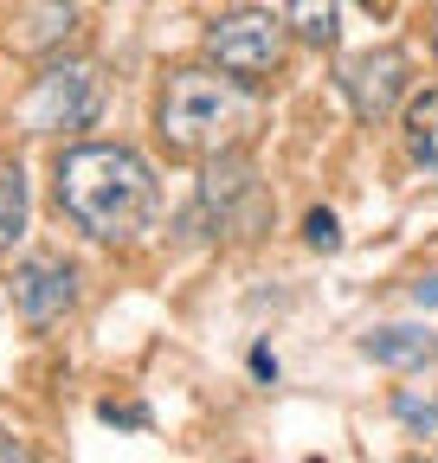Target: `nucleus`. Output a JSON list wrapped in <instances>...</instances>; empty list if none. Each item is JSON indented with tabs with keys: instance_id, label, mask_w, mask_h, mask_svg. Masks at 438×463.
Segmentation results:
<instances>
[{
	"instance_id": "obj_2",
	"label": "nucleus",
	"mask_w": 438,
	"mask_h": 463,
	"mask_svg": "<svg viewBox=\"0 0 438 463\" xmlns=\"http://www.w3.org/2000/svg\"><path fill=\"white\" fill-rule=\"evenodd\" d=\"M258 129V97L233 71H175L155 97V136L175 161H213L245 148Z\"/></svg>"
},
{
	"instance_id": "obj_18",
	"label": "nucleus",
	"mask_w": 438,
	"mask_h": 463,
	"mask_svg": "<svg viewBox=\"0 0 438 463\" xmlns=\"http://www.w3.org/2000/svg\"><path fill=\"white\" fill-rule=\"evenodd\" d=\"M432 52H438V14H432Z\"/></svg>"
},
{
	"instance_id": "obj_9",
	"label": "nucleus",
	"mask_w": 438,
	"mask_h": 463,
	"mask_svg": "<svg viewBox=\"0 0 438 463\" xmlns=\"http://www.w3.org/2000/svg\"><path fill=\"white\" fill-rule=\"evenodd\" d=\"M361 354L380 361V367H425V361L438 354V341L419 335V328H374V335L361 341Z\"/></svg>"
},
{
	"instance_id": "obj_10",
	"label": "nucleus",
	"mask_w": 438,
	"mask_h": 463,
	"mask_svg": "<svg viewBox=\"0 0 438 463\" xmlns=\"http://www.w3.org/2000/svg\"><path fill=\"white\" fill-rule=\"evenodd\" d=\"M284 26L303 45H316V52H336V39H342V0H290Z\"/></svg>"
},
{
	"instance_id": "obj_16",
	"label": "nucleus",
	"mask_w": 438,
	"mask_h": 463,
	"mask_svg": "<svg viewBox=\"0 0 438 463\" xmlns=\"http://www.w3.org/2000/svg\"><path fill=\"white\" fill-rule=\"evenodd\" d=\"M413 303H419V309H438V277H425V283H413Z\"/></svg>"
},
{
	"instance_id": "obj_4",
	"label": "nucleus",
	"mask_w": 438,
	"mask_h": 463,
	"mask_svg": "<svg viewBox=\"0 0 438 463\" xmlns=\"http://www.w3.org/2000/svg\"><path fill=\"white\" fill-rule=\"evenodd\" d=\"M206 58H213L219 71H233L239 84H264L271 71L284 65V20H271L258 7L213 20L206 26Z\"/></svg>"
},
{
	"instance_id": "obj_17",
	"label": "nucleus",
	"mask_w": 438,
	"mask_h": 463,
	"mask_svg": "<svg viewBox=\"0 0 438 463\" xmlns=\"http://www.w3.org/2000/svg\"><path fill=\"white\" fill-rule=\"evenodd\" d=\"M14 457H26V444H20V438H7V431H0V463H14Z\"/></svg>"
},
{
	"instance_id": "obj_8",
	"label": "nucleus",
	"mask_w": 438,
	"mask_h": 463,
	"mask_svg": "<svg viewBox=\"0 0 438 463\" xmlns=\"http://www.w3.org/2000/svg\"><path fill=\"white\" fill-rule=\"evenodd\" d=\"M7 39L20 52H52L65 33H71V0H14V14H7Z\"/></svg>"
},
{
	"instance_id": "obj_13",
	"label": "nucleus",
	"mask_w": 438,
	"mask_h": 463,
	"mask_svg": "<svg viewBox=\"0 0 438 463\" xmlns=\"http://www.w3.org/2000/svg\"><path fill=\"white\" fill-rule=\"evenodd\" d=\"M394 412H400V425H406V431L438 438V405H432V399H419V392H394Z\"/></svg>"
},
{
	"instance_id": "obj_5",
	"label": "nucleus",
	"mask_w": 438,
	"mask_h": 463,
	"mask_svg": "<svg viewBox=\"0 0 438 463\" xmlns=\"http://www.w3.org/2000/svg\"><path fill=\"white\" fill-rule=\"evenodd\" d=\"M97 109H103V78H97V65H78V58L71 65H45V78L33 84V103H26L39 136H78L97 123Z\"/></svg>"
},
{
	"instance_id": "obj_12",
	"label": "nucleus",
	"mask_w": 438,
	"mask_h": 463,
	"mask_svg": "<svg viewBox=\"0 0 438 463\" xmlns=\"http://www.w3.org/2000/svg\"><path fill=\"white\" fill-rule=\"evenodd\" d=\"M26 239V174L20 161H0V251Z\"/></svg>"
},
{
	"instance_id": "obj_1",
	"label": "nucleus",
	"mask_w": 438,
	"mask_h": 463,
	"mask_svg": "<svg viewBox=\"0 0 438 463\" xmlns=\"http://www.w3.org/2000/svg\"><path fill=\"white\" fill-rule=\"evenodd\" d=\"M59 213L97 245H123L155 213V167L123 142H78L52 167Z\"/></svg>"
},
{
	"instance_id": "obj_6",
	"label": "nucleus",
	"mask_w": 438,
	"mask_h": 463,
	"mask_svg": "<svg viewBox=\"0 0 438 463\" xmlns=\"http://www.w3.org/2000/svg\"><path fill=\"white\" fill-rule=\"evenodd\" d=\"M336 84H342V97H348V109L361 116V123H387L394 103L413 84V58L400 45H367V52H355L336 71Z\"/></svg>"
},
{
	"instance_id": "obj_11",
	"label": "nucleus",
	"mask_w": 438,
	"mask_h": 463,
	"mask_svg": "<svg viewBox=\"0 0 438 463\" xmlns=\"http://www.w3.org/2000/svg\"><path fill=\"white\" fill-rule=\"evenodd\" d=\"M406 155L438 181V84L406 103Z\"/></svg>"
},
{
	"instance_id": "obj_14",
	"label": "nucleus",
	"mask_w": 438,
	"mask_h": 463,
	"mask_svg": "<svg viewBox=\"0 0 438 463\" xmlns=\"http://www.w3.org/2000/svg\"><path fill=\"white\" fill-rule=\"evenodd\" d=\"M303 239H309L316 251H336V245H342V225H336V213H322V206H316V213L303 219Z\"/></svg>"
},
{
	"instance_id": "obj_15",
	"label": "nucleus",
	"mask_w": 438,
	"mask_h": 463,
	"mask_svg": "<svg viewBox=\"0 0 438 463\" xmlns=\"http://www.w3.org/2000/svg\"><path fill=\"white\" fill-rule=\"evenodd\" d=\"M97 412H103V425H148V412H142V405H117V399H103Z\"/></svg>"
},
{
	"instance_id": "obj_7",
	"label": "nucleus",
	"mask_w": 438,
	"mask_h": 463,
	"mask_svg": "<svg viewBox=\"0 0 438 463\" xmlns=\"http://www.w3.org/2000/svg\"><path fill=\"white\" fill-rule=\"evenodd\" d=\"M71 303H78V264H65V258H26L14 270V309L33 328H52Z\"/></svg>"
},
{
	"instance_id": "obj_3",
	"label": "nucleus",
	"mask_w": 438,
	"mask_h": 463,
	"mask_svg": "<svg viewBox=\"0 0 438 463\" xmlns=\"http://www.w3.org/2000/svg\"><path fill=\"white\" fill-rule=\"evenodd\" d=\"M200 167L206 174H200V194H194L187 225L206 232V239H239V232H252L264 219V194H258V167L245 161V148L213 155Z\"/></svg>"
}]
</instances>
